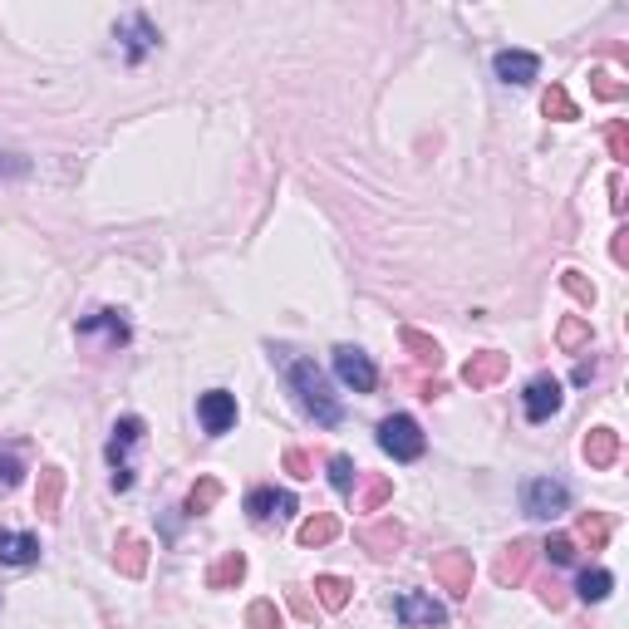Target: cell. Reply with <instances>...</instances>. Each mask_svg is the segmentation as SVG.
Here are the masks:
<instances>
[{
  "label": "cell",
  "instance_id": "obj_1",
  "mask_svg": "<svg viewBox=\"0 0 629 629\" xmlns=\"http://www.w3.org/2000/svg\"><path fill=\"white\" fill-rule=\"evenodd\" d=\"M276 359L286 364V379H290V389H295V399L305 403V413H310L320 428H340V423H344V408H340V399L330 394V379H325V369H320L315 359H290L286 349H281Z\"/></svg>",
  "mask_w": 629,
  "mask_h": 629
},
{
  "label": "cell",
  "instance_id": "obj_2",
  "mask_svg": "<svg viewBox=\"0 0 629 629\" xmlns=\"http://www.w3.org/2000/svg\"><path fill=\"white\" fill-rule=\"evenodd\" d=\"M148 438V423L138 413H123L114 423V438H109V462H114V492H128L133 487V448Z\"/></svg>",
  "mask_w": 629,
  "mask_h": 629
},
{
  "label": "cell",
  "instance_id": "obj_3",
  "mask_svg": "<svg viewBox=\"0 0 629 629\" xmlns=\"http://www.w3.org/2000/svg\"><path fill=\"white\" fill-rule=\"evenodd\" d=\"M379 448H384L394 462H418L423 458V448H428V438H423L418 418H408V413H389V418L379 423Z\"/></svg>",
  "mask_w": 629,
  "mask_h": 629
},
{
  "label": "cell",
  "instance_id": "obj_4",
  "mask_svg": "<svg viewBox=\"0 0 629 629\" xmlns=\"http://www.w3.org/2000/svg\"><path fill=\"white\" fill-rule=\"evenodd\" d=\"M521 512L536 516V521H551V516L571 512V487L556 482V477H531L521 487Z\"/></svg>",
  "mask_w": 629,
  "mask_h": 629
},
{
  "label": "cell",
  "instance_id": "obj_5",
  "mask_svg": "<svg viewBox=\"0 0 629 629\" xmlns=\"http://www.w3.org/2000/svg\"><path fill=\"white\" fill-rule=\"evenodd\" d=\"M114 40H118V50H123V59L138 64V59H148L153 50H158L163 35H158V25H153L143 10H128V15L114 25Z\"/></svg>",
  "mask_w": 629,
  "mask_h": 629
},
{
  "label": "cell",
  "instance_id": "obj_6",
  "mask_svg": "<svg viewBox=\"0 0 629 629\" xmlns=\"http://www.w3.org/2000/svg\"><path fill=\"white\" fill-rule=\"evenodd\" d=\"M335 374H340L344 389H354V394H374V384H379V369H374V359L359 344H340L335 349Z\"/></svg>",
  "mask_w": 629,
  "mask_h": 629
},
{
  "label": "cell",
  "instance_id": "obj_7",
  "mask_svg": "<svg viewBox=\"0 0 629 629\" xmlns=\"http://www.w3.org/2000/svg\"><path fill=\"white\" fill-rule=\"evenodd\" d=\"M561 403H566V389H561V379H556V374H536V379L526 384V394H521V408H526V418H531V423L556 418V413H561Z\"/></svg>",
  "mask_w": 629,
  "mask_h": 629
},
{
  "label": "cell",
  "instance_id": "obj_8",
  "mask_svg": "<svg viewBox=\"0 0 629 629\" xmlns=\"http://www.w3.org/2000/svg\"><path fill=\"white\" fill-rule=\"evenodd\" d=\"M394 615H399L408 629H443L448 625V610H443L433 595H423V590H403L399 600H394Z\"/></svg>",
  "mask_w": 629,
  "mask_h": 629
},
{
  "label": "cell",
  "instance_id": "obj_9",
  "mask_svg": "<svg viewBox=\"0 0 629 629\" xmlns=\"http://www.w3.org/2000/svg\"><path fill=\"white\" fill-rule=\"evenodd\" d=\"M472 556L467 551H443V556H433V580L453 595V600H467L472 595Z\"/></svg>",
  "mask_w": 629,
  "mask_h": 629
},
{
  "label": "cell",
  "instance_id": "obj_10",
  "mask_svg": "<svg viewBox=\"0 0 629 629\" xmlns=\"http://www.w3.org/2000/svg\"><path fill=\"white\" fill-rule=\"evenodd\" d=\"M197 418H202V433L207 438H222L236 428V394L227 389H207L202 399H197Z\"/></svg>",
  "mask_w": 629,
  "mask_h": 629
},
{
  "label": "cell",
  "instance_id": "obj_11",
  "mask_svg": "<svg viewBox=\"0 0 629 629\" xmlns=\"http://www.w3.org/2000/svg\"><path fill=\"white\" fill-rule=\"evenodd\" d=\"M507 369H512V354L482 349V354H472V359L462 364V384H467V389H492V384L507 379Z\"/></svg>",
  "mask_w": 629,
  "mask_h": 629
},
{
  "label": "cell",
  "instance_id": "obj_12",
  "mask_svg": "<svg viewBox=\"0 0 629 629\" xmlns=\"http://www.w3.org/2000/svg\"><path fill=\"white\" fill-rule=\"evenodd\" d=\"M246 512H251V521H286V516H295V497L290 492H281V487H251L246 492Z\"/></svg>",
  "mask_w": 629,
  "mask_h": 629
},
{
  "label": "cell",
  "instance_id": "obj_13",
  "mask_svg": "<svg viewBox=\"0 0 629 629\" xmlns=\"http://www.w3.org/2000/svg\"><path fill=\"white\" fill-rule=\"evenodd\" d=\"M403 541H408V531H403L394 516H384V521H374V526L359 531V546H364L369 556H379V561H384V556H399Z\"/></svg>",
  "mask_w": 629,
  "mask_h": 629
},
{
  "label": "cell",
  "instance_id": "obj_14",
  "mask_svg": "<svg viewBox=\"0 0 629 629\" xmlns=\"http://www.w3.org/2000/svg\"><path fill=\"white\" fill-rule=\"evenodd\" d=\"M492 69H497V79L502 84H531L536 74H541V59L531 55V50H497V59H492Z\"/></svg>",
  "mask_w": 629,
  "mask_h": 629
},
{
  "label": "cell",
  "instance_id": "obj_15",
  "mask_svg": "<svg viewBox=\"0 0 629 629\" xmlns=\"http://www.w3.org/2000/svg\"><path fill=\"white\" fill-rule=\"evenodd\" d=\"M580 453H585V462H590L595 472H610V467L620 462V433H615V428H590L585 443H580Z\"/></svg>",
  "mask_w": 629,
  "mask_h": 629
},
{
  "label": "cell",
  "instance_id": "obj_16",
  "mask_svg": "<svg viewBox=\"0 0 629 629\" xmlns=\"http://www.w3.org/2000/svg\"><path fill=\"white\" fill-rule=\"evenodd\" d=\"M114 566L128 575V580L148 575V541H143V536H133V531H118V541H114Z\"/></svg>",
  "mask_w": 629,
  "mask_h": 629
},
{
  "label": "cell",
  "instance_id": "obj_17",
  "mask_svg": "<svg viewBox=\"0 0 629 629\" xmlns=\"http://www.w3.org/2000/svg\"><path fill=\"white\" fill-rule=\"evenodd\" d=\"M79 335H84V340L104 335V344L118 349V344H128V320H123V310H99V315L79 320Z\"/></svg>",
  "mask_w": 629,
  "mask_h": 629
},
{
  "label": "cell",
  "instance_id": "obj_18",
  "mask_svg": "<svg viewBox=\"0 0 629 629\" xmlns=\"http://www.w3.org/2000/svg\"><path fill=\"white\" fill-rule=\"evenodd\" d=\"M35 561H40V536L0 531V566H35Z\"/></svg>",
  "mask_w": 629,
  "mask_h": 629
},
{
  "label": "cell",
  "instance_id": "obj_19",
  "mask_svg": "<svg viewBox=\"0 0 629 629\" xmlns=\"http://www.w3.org/2000/svg\"><path fill=\"white\" fill-rule=\"evenodd\" d=\"M531 556H536L531 541H512V546H502V556H497V580H502V585H521V580L531 575Z\"/></svg>",
  "mask_w": 629,
  "mask_h": 629
},
{
  "label": "cell",
  "instance_id": "obj_20",
  "mask_svg": "<svg viewBox=\"0 0 629 629\" xmlns=\"http://www.w3.org/2000/svg\"><path fill=\"white\" fill-rule=\"evenodd\" d=\"M335 536H340V516H330V512L305 516V521H300V531H295V541H300L305 551H320V546H330Z\"/></svg>",
  "mask_w": 629,
  "mask_h": 629
},
{
  "label": "cell",
  "instance_id": "obj_21",
  "mask_svg": "<svg viewBox=\"0 0 629 629\" xmlns=\"http://www.w3.org/2000/svg\"><path fill=\"white\" fill-rule=\"evenodd\" d=\"M59 507H64V472L59 467H45L40 472V487H35V512L45 521H55Z\"/></svg>",
  "mask_w": 629,
  "mask_h": 629
},
{
  "label": "cell",
  "instance_id": "obj_22",
  "mask_svg": "<svg viewBox=\"0 0 629 629\" xmlns=\"http://www.w3.org/2000/svg\"><path fill=\"white\" fill-rule=\"evenodd\" d=\"M246 580V556L241 551H227L207 566V590H236Z\"/></svg>",
  "mask_w": 629,
  "mask_h": 629
},
{
  "label": "cell",
  "instance_id": "obj_23",
  "mask_svg": "<svg viewBox=\"0 0 629 629\" xmlns=\"http://www.w3.org/2000/svg\"><path fill=\"white\" fill-rule=\"evenodd\" d=\"M610 531H615V521L610 516H600V512H585L580 521H575V546H590V551H605L610 546Z\"/></svg>",
  "mask_w": 629,
  "mask_h": 629
},
{
  "label": "cell",
  "instance_id": "obj_24",
  "mask_svg": "<svg viewBox=\"0 0 629 629\" xmlns=\"http://www.w3.org/2000/svg\"><path fill=\"white\" fill-rule=\"evenodd\" d=\"M399 340H403V349L413 354V364H423V369H438V364H443V349H438V340H433V335H423V330L403 325Z\"/></svg>",
  "mask_w": 629,
  "mask_h": 629
},
{
  "label": "cell",
  "instance_id": "obj_25",
  "mask_svg": "<svg viewBox=\"0 0 629 629\" xmlns=\"http://www.w3.org/2000/svg\"><path fill=\"white\" fill-rule=\"evenodd\" d=\"M349 595H354V580H344V575H315V605L320 610H344Z\"/></svg>",
  "mask_w": 629,
  "mask_h": 629
},
{
  "label": "cell",
  "instance_id": "obj_26",
  "mask_svg": "<svg viewBox=\"0 0 629 629\" xmlns=\"http://www.w3.org/2000/svg\"><path fill=\"white\" fill-rule=\"evenodd\" d=\"M610 590H615V575L605 571V566H590V571H580V580H575V595H580L585 605L610 600Z\"/></svg>",
  "mask_w": 629,
  "mask_h": 629
},
{
  "label": "cell",
  "instance_id": "obj_27",
  "mask_svg": "<svg viewBox=\"0 0 629 629\" xmlns=\"http://www.w3.org/2000/svg\"><path fill=\"white\" fill-rule=\"evenodd\" d=\"M222 502V482L217 477H197V487L187 492V516H207Z\"/></svg>",
  "mask_w": 629,
  "mask_h": 629
},
{
  "label": "cell",
  "instance_id": "obj_28",
  "mask_svg": "<svg viewBox=\"0 0 629 629\" xmlns=\"http://www.w3.org/2000/svg\"><path fill=\"white\" fill-rule=\"evenodd\" d=\"M556 344H561L566 354L590 349V320H585V315H566V320H561V330H556Z\"/></svg>",
  "mask_w": 629,
  "mask_h": 629
},
{
  "label": "cell",
  "instance_id": "obj_29",
  "mask_svg": "<svg viewBox=\"0 0 629 629\" xmlns=\"http://www.w3.org/2000/svg\"><path fill=\"white\" fill-rule=\"evenodd\" d=\"M541 114L556 118V123H575V118H580V109H575V99L561 89V84H551V89L541 94Z\"/></svg>",
  "mask_w": 629,
  "mask_h": 629
},
{
  "label": "cell",
  "instance_id": "obj_30",
  "mask_svg": "<svg viewBox=\"0 0 629 629\" xmlns=\"http://www.w3.org/2000/svg\"><path fill=\"white\" fill-rule=\"evenodd\" d=\"M389 497H394V482L389 477H369L364 492H359V502H354V512H384Z\"/></svg>",
  "mask_w": 629,
  "mask_h": 629
},
{
  "label": "cell",
  "instance_id": "obj_31",
  "mask_svg": "<svg viewBox=\"0 0 629 629\" xmlns=\"http://www.w3.org/2000/svg\"><path fill=\"white\" fill-rule=\"evenodd\" d=\"M246 629H286L276 600H251V605H246Z\"/></svg>",
  "mask_w": 629,
  "mask_h": 629
},
{
  "label": "cell",
  "instance_id": "obj_32",
  "mask_svg": "<svg viewBox=\"0 0 629 629\" xmlns=\"http://www.w3.org/2000/svg\"><path fill=\"white\" fill-rule=\"evenodd\" d=\"M590 89H595V94H600L605 104H620V99L629 94V84H620V79H615L610 69H590Z\"/></svg>",
  "mask_w": 629,
  "mask_h": 629
},
{
  "label": "cell",
  "instance_id": "obj_33",
  "mask_svg": "<svg viewBox=\"0 0 629 629\" xmlns=\"http://www.w3.org/2000/svg\"><path fill=\"white\" fill-rule=\"evenodd\" d=\"M354 477H359L354 458H349V453H335V458H330V487H335V492H354Z\"/></svg>",
  "mask_w": 629,
  "mask_h": 629
},
{
  "label": "cell",
  "instance_id": "obj_34",
  "mask_svg": "<svg viewBox=\"0 0 629 629\" xmlns=\"http://www.w3.org/2000/svg\"><path fill=\"white\" fill-rule=\"evenodd\" d=\"M541 551H546V561H551V566H575V541L566 536V531L546 536V546H541Z\"/></svg>",
  "mask_w": 629,
  "mask_h": 629
},
{
  "label": "cell",
  "instance_id": "obj_35",
  "mask_svg": "<svg viewBox=\"0 0 629 629\" xmlns=\"http://www.w3.org/2000/svg\"><path fill=\"white\" fill-rule=\"evenodd\" d=\"M605 148H610V158H615V163H629V128L620 123V118L605 128Z\"/></svg>",
  "mask_w": 629,
  "mask_h": 629
},
{
  "label": "cell",
  "instance_id": "obj_36",
  "mask_svg": "<svg viewBox=\"0 0 629 629\" xmlns=\"http://www.w3.org/2000/svg\"><path fill=\"white\" fill-rule=\"evenodd\" d=\"M561 286H566V295H571V300H580L585 310L595 305V286H590V281H585L580 271H566V276H561Z\"/></svg>",
  "mask_w": 629,
  "mask_h": 629
},
{
  "label": "cell",
  "instance_id": "obj_37",
  "mask_svg": "<svg viewBox=\"0 0 629 629\" xmlns=\"http://www.w3.org/2000/svg\"><path fill=\"white\" fill-rule=\"evenodd\" d=\"M286 472L290 477H300V482H305V477H315V462H310V453H300V448H286Z\"/></svg>",
  "mask_w": 629,
  "mask_h": 629
},
{
  "label": "cell",
  "instance_id": "obj_38",
  "mask_svg": "<svg viewBox=\"0 0 629 629\" xmlns=\"http://www.w3.org/2000/svg\"><path fill=\"white\" fill-rule=\"evenodd\" d=\"M290 610H295L300 620H315V600H310V590H300V585H290Z\"/></svg>",
  "mask_w": 629,
  "mask_h": 629
},
{
  "label": "cell",
  "instance_id": "obj_39",
  "mask_svg": "<svg viewBox=\"0 0 629 629\" xmlns=\"http://www.w3.org/2000/svg\"><path fill=\"white\" fill-rule=\"evenodd\" d=\"M25 172H30V163L20 153H0V177H25Z\"/></svg>",
  "mask_w": 629,
  "mask_h": 629
},
{
  "label": "cell",
  "instance_id": "obj_40",
  "mask_svg": "<svg viewBox=\"0 0 629 629\" xmlns=\"http://www.w3.org/2000/svg\"><path fill=\"white\" fill-rule=\"evenodd\" d=\"M15 482H20V462L0 458V487H15Z\"/></svg>",
  "mask_w": 629,
  "mask_h": 629
},
{
  "label": "cell",
  "instance_id": "obj_41",
  "mask_svg": "<svg viewBox=\"0 0 629 629\" xmlns=\"http://www.w3.org/2000/svg\"><path fill=\"white\" fill-rule=\"evenodd\" d=\"M610 256H615L620 266H629V231H615V246H610Z\"/></svg>",
  "mask_w": 629,
  "mask_h": 629
},
{
  "label": "cell",
  "instance_id": "obj_42",
  "mask_svg": "<svg viewBox=\"0 0 629 629\" xmlns=\"http://www.w3.org/2000/svg\"><path fill=\"white\" fill-rule=\"evenodd\" d=\"M590 379H595V359H580L575 364V384H590Z\"/></svg>",
  "mask_w": 629,
  "mask_h": 629
}]
</instances>
